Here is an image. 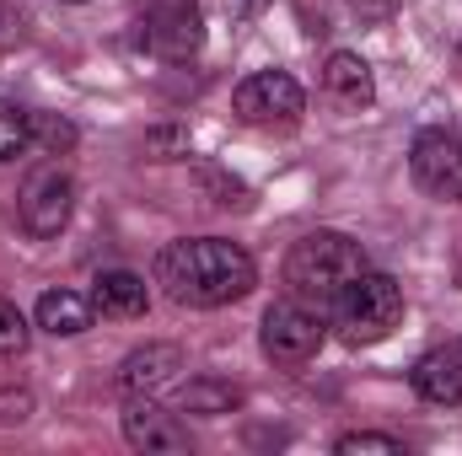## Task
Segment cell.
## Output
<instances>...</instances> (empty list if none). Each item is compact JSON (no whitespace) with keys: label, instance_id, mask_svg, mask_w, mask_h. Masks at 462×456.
I'll return each instance as SVG.
<instances>
[{"label":"cell","instance_id":"obj_6","mask_svg":"<svg viewBox=\"0 0 462 456\" xmlns=\"http://www.w3.org/2000/svg\"><path fill=\"white\" fill-rule=\"evenodd\" d=\"M409 172L420 194L436 205H462V134L457 129H420L409 145Z\"/></svg>","mask_w":462,"mask_h":456},{"label":"cell","instance_id":"obj_9","mask_svg":"<svg viewBox=\"0 0 462 456\" xmlns=\"http://www.w3.org/2000/svg\"><path fill=\"white\" fill-rule=\"evenodd\" d=\"M124 441L145 456H189V430L151 397H134L124 408Z\"/></svg>","mask_w":462,"mask_h":456},{"label":"cell","instance_id":"obj_14","mask_svg":"<svg viewBox=\"0 0 462 456\" xmlns=\"http://www.w3.org/2000/svg\"><path fill=\"white\" fill-rule=\"evenodd\" d=\"M92 306H97L103 317L129 323V317H145V306H151V290H145V279H140V274L114 269V274H103V279H97V290H92Z\"/></svg>","mask_w":462,"mask_h":456},{"label":"cell","instance_id":"obj_19","mask_svg":"<svg viewBox=\"0 0 462 456\" xmlns=\"http://www.w3.org/2000/svg\"><path fill=\"white\" fill-rule=\"evenodd\" d=\"M339 5H345L360 27H382V22L398 16V0H339Z\"/></svg>","mask_w":462,"mask_h":456},{"label":"cell","instance_id":"obj_3","mask_svg":"<svg viewBox=\"0 0 462 456\" xmlns=\"http://www.w3.org/2000/svg\"><path fill=\"white\" fill-rule=\"evenodd\" d=\"M328 323L339 328V339H345L349 349L382 343L398 323H403V285H398L393 274H376V269L355 274L345 290L334 296Z\"/></svg>","mask_w":462,"mask_h":456},{"label":"cell","instance_id":"obj_16","mask_svg":"<svg viewBox=\"0 0 462 456\" xmlns=\"http://www.w3.org/2000/svg\"><path fill=\"white\" fill-rule=\"evenodd\" d=\"M32 145V114L0 97V161H16Z\"/></svg>","mask_w":462,"mask_h":456},{"label":"cell","instance_id":"obj_1","mask_svg":"<svg viewBox=\"0 0 462 456\" xmlns=\"http://www.w3.org/2000/svg\"><path fill=\"white\" fill-rule=\"evenodd\" d=\"M156 285L167 290V301L210 312V306L242 301L258 285V269L226 236H183L156 252Z\"/></svg>","mask_w":462,"mask_h":456},{"label":"cell","instance_id":"obj_22","mask_svg":"<svg viewBox=\"0 0 462 456\" xmlns=\"http://www.w3.org/2000/svg\"><path fill=\"white\" fill-rule=\"evenodd\" d=\"M70 5H81V0H70Z\"/></svg>","mask_w":462,"mask_h":456},{"label":"cell","instance_id":"obj_13","mask_svg":"<svg viewBox=\"0 0 462 456\" xmlns=\"http://www.w3.org/2000/svg\"><path fill=\"white\" fill-rule=\"evenodd\" d=\"M32 317H38V328H43V333H54V339H76V333H87V328H92L97 306H92L87 296H76V290H43Z\"/></svg>","mask_w":462,"mask_h":456},{"label":"cell","instance_id":"obj_4","mask_svg":"<svg viewBox=\"0 0 462 456\" xmlns=\"http://www.w3.org/2000/svg\"><path fill=\"white\" fill-rule=\"evenodd\" d=\"M70 210H76V178L60 167V161H43L27 172L22 194H16V221L32 242H49L70 226Z\"/></svg>","mask_w":462,"mask_h":456},{"label":"cell","instance_id":"obj_21","mask_svg":"<svg viewBox=\"0 0 462 456\" xmlns=\"http://www.w3.org/2000/svg\"><path fill=\"white\" fill-rule=\"evenodd\" d=\"M32 414V392H0V424H22Z\"/></svg>","mask_w":462,"mask_h":456},{"label":"cell","instance_id":"obj_15","mask_svg":"<svg viewBox=\"0 0 462 456\" xmlns=\"http://www.w3.org/2000/svg\"><path fill=\"white\" fill-rule=\"evenodd\" d=\"M242 392L231 381H189L183 387V414H231Z\"/></svg>","mask_w":462,"mask_h":456},{"label":"cell","instance_id":"obj_18","mask_svg":"<svg viewBox=\"0 0 462 456\" xmlns=\"http://www.w3.org/2000/svg\"><path fill=\"white\" fill-rule=\"evenodd\" d=\"M32 145H49V150H70V145H76V129H70L65 118L32 114Z\"/></svg>","mask_w":462,"mask_h":456},{"label":"cell","instance_id":"obj_7","mask_svg":"<svg viewBox=\"0 0 462 456\" xmlns=\"http://www.w3.org/2000/svg\"><path fill=\"white\" fill-rule=\"evenodd\" d=\"M258 343H263V354L274 360V365H307L318 349H323V312H312V306H301V301H274L269 312H263V328H258Z\"/></svg>","mask_w":462,"mask_h":456},{"label":"cell","instance_id":"obj_2","mask_svg":"<svg viewBox=\"0 0 462 456\" xmlns=\"http://www.w3.org/2000/svg\"><path fill=\"white\" fill-rule=\"evenodd\" d=\"M365 269L371 263H365V247L355 236H345V231H307L285 252V290H291V301H301L312 312H328L334 296Z\"/></svg>","mask_w":462,"mask_h":456},{"label":"cell","instance_id":"obj_23","mask_svg":"<svg viewBox=\"0 0 462 456\" xmlns=\"http://www.w3.org/2000/svg\"><path fill=\"white\" fill-rule=\"evenodd\" d=\"M457 279H462V269H457Z\"/></svg>","mask_w":462,"mask_h":456},{"label":"cell","instance_id":"obj_8","mask_svg":"<svg viewBox=\"0 0 462 456\" xmlns=\"http://www.w3.org/2000/svg\"><path fill=\"white\" fill-rule=\"evenodd\" d=\"M145 49L167 65H183L205 49V16L194 0H162L145 11Z\"/></svg>","mask_w":462,"mask_h":456},{"label":"cell","instance_id":"obj_5","mask_svg":"<svg viewBox=\"0 0 462 456\" xmlns=\"http://www.w3.org/2000/svg\"><path fill=\"white\" fill-rule=\"evenodd\" d=\"M231 114L253 129H296L307 114V97L296 87V76L285 70H258L231 92Z\"/></svg>","mask_w":462,"mask_h":456},{"label":"cell","instance_id":"obj_17","mask_svg":"<svg viewBox=\"0 0 462 456\" xmlns=\"http://www.w3.org/2000/svg\"><path fill=\"white\" fill-rule=\"evenodd\" d=\"M339 456H360V451H376V456H403V441L398 435H376V430H355V435H339L334 441Z\"/></svg>","mask_w":462,"mask_h":456},{"label":"cell","instance_id":"obj_20","mask_svg":"<svg viewBox=\"0 0 462 456\" xmlns=\"http://www.w3.org/2000/svg\"><path fill=\"white\" fill-rule=\"evenodd\" d=\"M22 343H27V317L11 301H0V354H16Z\"/></svg>","mask_w":462,"mask_h":456},{"label":"cell","instance_id":"obj_10","mask_svg":"<svg viewBox=\"0 0 462 456\" xmlns=\"http://www.w3.org/2000/svg\"><path fill=\"white\" fill-rule=\"evenodd\" d=\"M178 370H183V349H178V343H140V349L124 354L118 387H124L129 397H156L162 387L178 381Z\"/></svg>","mask_w":462,"mask_h":456},{"label":"cell","instance_id":"obj_11","mask_svg":"<svg viewBox=\"0 0 462 456\" xmlns=\"http://www.w3.org/2000/svg\"><path fill=\"white\" fill-rule=\"evenodd\" d=\"M409 381H414V392L425 403L457 408L462 403V339H447V343H436L430 354H420L414 370H409Z\"/></svg>","mask_w":462,"mask_h":456},{"label":"cell","instance_id":"obj_12","mask_svg":"<svg viewBox=\"0 0 462 456\" xmlns=\"http://www.w3.org/2000/svg\"><path fill=\"white\" fill-rule=\"evenodd\" d=\"M323 92L339 103V108H371V97H376V81H371V65L360 59V54H328V65H323Z\"/></svg>","mask_w":462,"mask_h":456}]
</instances>
